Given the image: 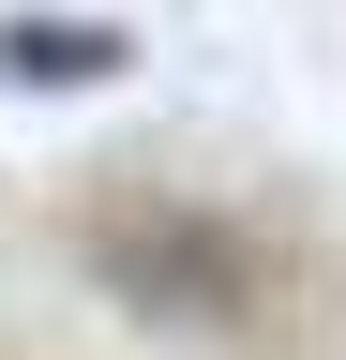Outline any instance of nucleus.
Segmentation results:
<instances>
[{"label": "nucleus", "instance_id": "obj_1", "mask_svg": "<svg viewBox=\"0 0 346 360\" xmlns=\"http://www.w3.org/2000/svg\"><path fill=\"white\" fill-rule=\"evenodd\" d=\"M136 60L121 15H0V90H106Z\"/></svg>", "mask_w": 346, "mask_h": 360}]
</instances>
